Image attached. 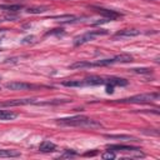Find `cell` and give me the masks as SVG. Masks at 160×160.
<instances>
[{"label": "cell", "instance_id": "obj_2", "mask_svg": "<svg viewBox=\"0 0 160 160\" xmlns=\"http://www.w3.org/2000/svg\"><path fill=\"white\" fill-rule=\"evenodd\" d=\"M159 98H160L159 93H146V94H138V95H134V97L121 99V100H118V102L130 103V104H143V103H151V102L159 100Z\"/></svg>", "mask_w": 160, "mask_h": 160}, {"label": "cell", "instance_id": "obj_20", "mask_svg": "<svg viewBox=\"0 0 160 160\" xmlns=\"http://www.w3.org/2000/svg\"><path fill=\"white\" fill-rule=\"evenodd\" d=\"M70 100L64 99V100H49V102H44V103H35L37 105H59V104H64V103H69Z\"/></svg>", "mask_w": 160, "mask_h": 160}, {"label": "cell", "instance_id": "obj_27", "mask_svg": "<svg viewBox=\"0 0 160 160\" xmlns=\"http://www.w3.org/2000/svg\"><path fill=\"white\" fill-rule=\"evenodd\" d=\"M0 108H2V103H0Z\"/></svg>", "mask_w": 160, "mask_h": 160}, {"label": "cell", "instance_id": "obj_3", "mask_svg": "<svg viewBox=\"0 0 160 160\" xmlns=\"http://www.w3.org/2000/svg\"><path fill=\"white\" fill-rule=\"evenodd\" d=\"M109 31L105 30V29H99V30H91V31H88V33L83 34V35H79L76 38H74V45L75 46H79V45H83L88 41H91L94 40L97 37H102V35H108Z\"/></svg>", "mask_w": 160, "mask_h": 160}, {"label": "cell", "instance_id": "obj_25", "mask_svg": "<svg viewBox=\"0 0 160 160\" xmlns=\"http://www.w3.org/2000/svg\"><path fill=\"white\" fill-rule=\"evenodd\" d=\"M105 85H106V93L113 94L114 93V85H111V84H105Z\"/></svg>", "mask_w": 160, "mask_h": 160}, {"label": "cell", "instance_id": "obj_21", "mask_svg": "<svg viewBox=\"0 0 160 160\" xmlns=\"http://www.w3.org/2000/svg\"><path fill=\"white\" fill-rule=\"evenodd\" d=\"M49 9L46 8V6H39V8H29L26 11L29 13V14H41V13H45V11H48Z\"/></svg>", "mask_w": 160, "mask_h": 160}, {"label": "cell", "instance_id": "obj_22", "mask_svg": "<svg viewBox=\"0 0 160 160\" xmlns=\"http://www.w3.org/2000/svg\"><path fill=\"white\" fill-rule=\"evenodd\" d=\"M130 71L136 73V74H150L151 69H149V68H133V69H130Z\"/></svg>", "mask_w": 160, "mask_h": 160}, {"label": "cell", "instance_id": "obj_12", "mask_svg": "<svg viewBox=\"0 0 160 160\" xmlns=\"http://www.w3.org/2000/svg\"><path fill=\"white\" fill-rule=\"evenodd\" d=\"M21 154L13 149H0V158H19Z\"/></svg>", "mask_w": 160, "mask_h": 160}, {"label": "cell", "instance_id": "obj_5", "mask_svg": "<svg viewBox=\"0 0 160 160\" xmlns=\"http://www.w3.org/2000/svg\"><path fill=\"white\" fill-rule=\"evenodd\" d=\"M91 9H94L97 13L104 15L106 19H110V20H114V19H116V18L123 15L121 13H118L115 10H109V9H104V8H100V6H91Z\"/></svg>", "mask_w": 160, "mask_h": 160}, {"label": "cell", "instance_id": "obj_11", "mask_svg": "<svg viewBox=\"0 0 160 160\" xmlns=\"http://www.w3.org/2000/svg\"><path fill=\"white\" fill-rule=\"evenodd\" d=\"M39 150L41 153H53L56 150V145L49 140H44L40 145H39Z\"/></svg>", "mask_w": 160, "mask_h": 160}, {"label": "cell", "instance_id": "obj_24", "mask_svg": "<svg viewBox=\"0 0 160 160\" xmlns=\"http://www.w3.org/2000/svg\"><path fill=\"white\" fill-rule=\"evenodd\" d=\"M64 33V30L63 29H54V30H50L48 31V33L45 35H53V34H63Z\"/></svg>", "mask_w": 160, "mask_h": 160}, {"label": "cell", "instance_id": "obj_18", "mask_svg": "<svg viewBox=\"0 0 160 160\" xmlns=\"http://www.w3.org/2000/svg\"><path fill=\"white\" fill-rule=\"evenodd\" d=\"M64 86H69V88H80V86H85L84 80H67L63 81Z\"/></svg>", "mask_w": 160, "mask_h": 160}, {"label": "cell", "instance_id": "obj_23", "mask_svg": "<svg viewBox=\"0 0 160 160\" xmlns=\"http://www.w3.org/2000/svg\"><path fill=\"white\" fill-rule=\"evenodd\" d=\"M102 158H103V159H105V160H110V159H115V158H116V155H115V151L108 150L106 153H104V154L102 155Z\"/></svg>", "mask_w": 160, "mask_h": 160}, {"label": "cell", "instance_id": "obj_16", "mask_svg": "<svg viewBox=\"0 0 160 160\" xmlns=\"http://www.w3.org/2000/svg\"><path fill=\"white\" fill-rule=\"evenodd\" d=\"M18 116L16 113H13L10 110H0V120H13Z\"/></svg>", "mask_w": 160, "mask_h": 160}, {"label": "cell", "instance_id": "obj_15", "mask_svg": "<svg viewBox=\"0 0 160 160\" xmlns=\"http://www.w3.org/2000/svg\"><path fill=\"white\" fill-rule=\"evenodd\" d=\"M86 68H93L91 61H75L69 67V69H86Z\"/></svg>", "mask_w": 160, "mask_h": 160}, {"label": "cell", "instance_id": "obj_9", "mask_svg": "<svg viewBox=\"0 0 160 160\" xmlns=\"http://www.w3.org/2000/svg\"><path fill=\"white\" fill-rule=\"evenodd\" d=\"M106 139L110 140H120V141H140L138 138L132 136V135H124V134H105L104 135Z\"/></svg>", "mask_w": 160, "mask_h": 160}, {"label": "cell", "instance_id": "obj_7", "mask_svg": "<svg viewBox=\"0 0 160 160\" xmlns=\"http://www.w3.org/2000/svg\"><path fill=\"white\" fill-rule=\"evenodd\" d=\"M35 99H15V100H8L2 103V106H20V105H29V104H35Z\"/></svg>", "mask_w": 160, "mask_h": 160}, {"label": "cell", "instance_id": "obj_13", "mask_svg": "<svg viewBox=\"0 0 160 160\" xmlns=\"http://www.w3.org/2000/svg\"><path fill=\"white\" fill-rule=\"evenodd\" d=\"M51 19H56L58 21H61V23H75L79 20V18H76L75 15H56V16H51Z\"/></svg>", "mask_w": 160, "mask_h": 160}, {"label": "cell", "instance_id": "obj_14", "mask_svg": "<svg viewBox=\"0 0 160 160\" xmlns=\"http://www.w3.org/2000/svg\"><path fill=\"white\" fill-rule=\"evenodd\" d=\"M106 84H111V85H118V86H126L128 85V80L126 79H123V78H115V76H111V78H108L106 79Z\"/></svg>", "mask_w": 160, "mask_h": 160}, {"label": "cell", "instance_id": "obj_1", "mask_svg": "<svg viewBox=\"0 0 160 160\" xmlns=\"http://www.w3.org/2000/svg\"><path fill=\"white\" fill-rule=\"evenodd\" d=\"M56 124L63 125V126H78V128H89V129H97V128H102V123L89 119L85 115H75L70 118H61L56 120Z\"/></svg>", "mask_w": 160, "mask_h": 160}, {"label": "cell", "instance_id": "obj_6", "mask_svg": "<svg viewBox=\"0 0 160 160\" xmlns=\"http://www.w3.org/2000/svg\"><path fill=\"white\" fill-rule=\"evenodd\" d=\"M140 35V30H136V29H124V30H120L114 35V39H124V38H134V37H138Z\"/></svg>", "mask_w": 160, "mask_h": 160}, {"label": "cell", "instance_id": "obj_4", "mask_svg": "<svg viewBox=\"0 0 160 160\" xmlns=\"http://www.w3.org/2000/svg\"><path fill=\"white\" fill-rule=\"evenodd\" d=\"M5 88L9 90H33L37 88H40L39 85H34V84H28V83H20V81H10L5 84Z\"/></svg>", "mask_w": 160, "mask_h": 160}, {"label": "cell", "instance_id": "obj_8", "mask_svg": "<svg viewBox=\"0 0 160 160\" xmlns=\"http://www.w3.org/2000/svg\"><path fill=\"white\" fill-rule=\"evenodd\" d=\"M108 150L111 151H128V153H135L138 150H140V148L136 146H129V145H119V144H114V145H108L106 146Z\"/></svg>", "mask_w": 160, "mask_h": 160}, {"label": "cell", "instance_id": "obj_26", "mask_svg": "<svg viewBox=\"0 0 160 160\" xmlns=\"http://www.w3.org/2000/svg\"><path fill=\"white\" fill-rule=\"evenodd\" d=\"M97 154H98V151L95 150V151H89V153H85L84 155H85V156H95Z\"/></svg>", "mask_w": 160, "mask_h": 160}, {"label": "cell", "instance_id": "obj_19", "mask_svg": "<svg viewBox=\"0 0 160 160\" xmlns=\"http://www.w3.org/2000/svg\"><path fill=\"white\" fill-rule=\"evenodd\" d=\"M76 155H78V153H75L74 150L67 149V150H64L63 154H60V155L58 156V159H71V158H75Z\"/></svg>", "mask_w": 160, "mask_h": 160}, {"label": "cell", "instance_id": "obj_10", "mask_svg": "<svg viewBox=\"0 0 160 160\" xmlns=\"http://www.w3.org/2000/svg\"><path fill=\"white\" fill-rule=\"evenodd\" d=\"M84 80V84L85 86H94V85H105L106 84V80L100 78V76H89V78H85L83 79Z\"/></svg>", "mask_w": 160, "mask_h": 160}, {"label": "cell", "instance_id": "obj_17", "mask_svg": "<svg viewBox=\"0 0 160 160\" xmlns=\"http://www.w3.org/2000/svg\"><path fill=\"white\" fill-rule=\"evenodd\" d=\"M0 9L8 10V11H18V10L23 9V5H20V4H0Z\"/></svg>", "mask_w": 160, "mask_h": 160}]
</instances>
